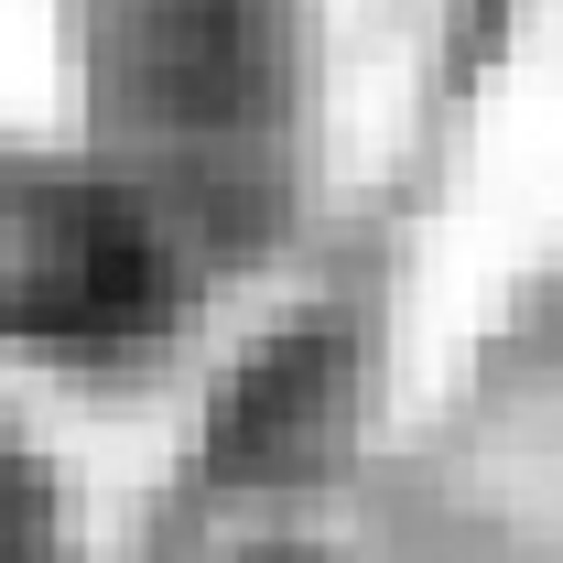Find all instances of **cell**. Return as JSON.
I'll return each mask as SVG.
<instances>
[{
  "mask_svg": "<svg viewBox=\"0 0 563 563\" xmlns=\"http://www.w3.org/2000/svg\"><path fill=\"white\" fill-rule=\"evenodd\" d=\"M174 303V261L120 196H66L11 239V314L44 347H120Z\"/></svg>",
  "mask_w": 563,
  "mask_h": 563,
  "instance_id": "obj_1",
  "label": "cell"
}]
</instances>
